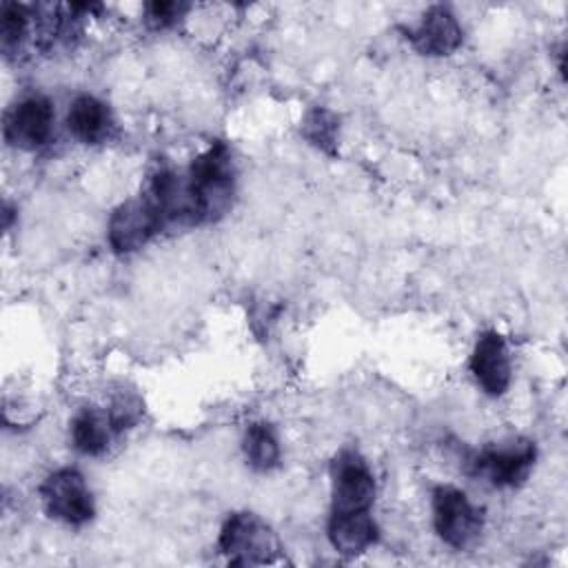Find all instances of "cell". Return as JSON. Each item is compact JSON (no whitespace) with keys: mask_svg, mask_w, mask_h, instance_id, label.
<instances>
[{"mask_svg":"<svg viewBox=\"0 0 568 568\" xmlns=\"http://www.w3.org/2000/svg\"><path fill=\"white\" fill-rule=\"evenodd\" d=\"M186 182L191 191L195 224L222 217L231 209L235 193L233 162L226 144L215 142L204 153H200L186 171Z\"/></svg>","mask_w":568,"mask_h":568,"instance_id":"cell-1","label":"cell"},{"mask_svg":"<svg viewBox=\"0 0 568 568\" xmlns=\"http://www.w3.org/2000/svg\"><path fill=\"white\" fill-rule=\"evenodd\" d=\"M220 550L231 564H271L280 555L273 528L253 513H233L220 530Z\"/></svg>","mask_w":568,"mask_h":568,"instance_id":"cell-2","label":"cell"},{"mask_svg":"<svg viewBox=\"0 0 568 568\" xmlns=\"http://www.w3.org/2000/svg\"><path fill=\"white\" fill-rule=\"evenodd\" d=\"M162 220L144 195L122 202L109 217V244L115 253H133L142 248L155 233Z\"/></svg>","mask_w":568,"mask_h":568,"instance_id":"cell-8","label":"cell"},{"mask_svg":"<svg viewBox=\"0 0 568 568\" xmlns=\"http://www.w3.org/2000/svg\"><path fill=\"white\" fill-rule=\"evenodd\" d=\"M242 448L251 468L266 473L280 462V444L268 424H251L244 433Z\"/></svg>","mask_w":568,"mask_h":568,"instance_id":"cell-14","label":"cell"},{"mask_svg":"<svg viewBox=\"0 0 568 568\" xmlns=\"http://www.w3.org/2000/svg\"><path fill=\"white\" fill-rule=\"evenodd\" d=\"M328 539L342 555H359L377 539V526L368 510L364 513H331Z\"/></svg>","mask_w":568,"mask_h":568,"instance_id":"cell-11","label":"cell"},{"mask_svg":"<svg viewBox=\"0 0 568 568\" xmlns=\"http://www.w3.org/2000/svg\"><path fill=\"white\" fill-rule=\"evenodd\" d=\"M4 140L13 149L36 151L53 133V106L44 95H29L16 102L4 115Z\"/></svg>","mask_w":568,"mask_h":568,"instance_id":"cell-7","label":"cell"},{"mask_svg":"<svg viewBox=\"0 0 568 568\" xmlns=\"http://www.w3.org/2000/svg\"><path fill=\"white\" fill-rule=\"evenodd\" d=\"M433 524L442 541L466 548L481 530V515L459 488L437 486L433 493Z\"/></svg>","mask_w":568,"mask_h":568,"instance_id":"cell-5","label":"cell"},{"mask_svg":"<svg viewBox=\"0 0 568 568\" xmlns=\"http://www.w3.org/2000/svg\"><path fill=\"white\" fill-rule=\"evenodd\" d=\"M0 38H2V51L9 55L11 51H16L27 31H29V13L24 7L16 4V2H7L2 4V11H0Z\"/></svg>","mask_w":568,"mask_h":568,"instance_id":"cell-16","label":"cell"},{"mask_svg":"<svg viewBox=\"0 0 568 568\" xmlns=\"http://www.w3.org/2000/svg\"><path fill=\"white\" fill-rule=\"evenodd\" d=\"M109 413V419H111V426L115 433H122L126 428H131L133 424H138L140 415H142V402L138 395L133 393H120L113 397L111 406L106 408Z\"/></svg>","mask_w":568,"mask_h":568,"instance_id":"cell-17","label":"cell"},{"mask_svg":"<svg viewBox=\"0 0 568 568\" xmlns=\"http://www.w3.org/2000/svg\"><path fill=\"white\" fill-rule=\"evenodd\" d=\"M333 513H364L375 499V479L362 455L342 450L333 462Z\"/></svg>","mask_w":568,"mask_h":568,"instance_id":"cell-6","label":"cell"},{"mask_svg":"<svg viewBox=\"0 0 568 568\" xmlns=\"http://www.w3.org/2000/svg\"><path fill=\"white\" fill-rule=\"evenodd\" d=\"M535 455L537 450L530 439L510 437L473 453L468 459V473L497 488L519 486L528 477Z\"/></svg>","mask_w":568,"mask_h":568,"instance_id":"cell-3","label":"cell"},{"mask_svg":"<svg viewBox=\"0 0 568 568\" xmlns=\"http://www.w3.org/2000/svg\"><path fill=\"white\" fill-rule=\"evenodd\" d=\"M415 49L424 55H448L462 44V27L448 7H430L410 31Z\"/></svg>","mask_w":568,"mask_h":568,"instance_id":"cell-10","label":"cell"},{"mask_svg":"<svg viewBox=\"0 0 568 568\" xmlns=\"http://www.w3.org/2000/svg\"><path fill=\"white\" fill-rule=\"evenodd\" d=\"M184 11V4H178V2H149L146 4V22L155 29H162V27H169L173 24Z\"/></svg>","mask_w":568,"mask_h":568,"instance_id":"cell-18","label":"cell"},{"mask_svg":"<svg viewBox=\"0 0 568 568\" xmlns=\"http://www.w3.org/2000/svg\"><path fill=\"white\" fill-rule=\"evenodd\" d=\"M111 433L115 430L111 426L109 413L93 406L82 408L71 422V442L75 450H80L82 455H91V457L102 455L109 448Z\"/></svg>","mask_w":568,"mask_h":568,"instance_id":"cell-13","label":"cell"},{"mask_svg":"<svg viewBox=\"0 0 568 568\" xmlns=\"http://www.w3.org/2000/svg\"><path fill=\"white\" fill-rule=\"evenodd\" d=\"M304 138L326 153H335L337 138V118L326 109H313L302 122Z\"/></svg>","mask_w":568,"mask_h":568,"instance_id":"cell-15","label":"cell"},{"mask_svg":"<svg viewBox=\"0 0 568 568\" xmlns=\"http://www.w3.org/2000/svg\"><path fill=\"white\" fill-rule=\"evenodd\" d=\"M109 106L93 95H78L67 113V126L71 135L84 144L102 142L111 131Z\"/></svg>","mask_w":568,"mask_h":568,"instance_id":"cell-12","label":"cell"},{"mask_svg":"<svg viewBox=\"0 0 568 568\" xmlns=\"http://www.w3.org/2000/svg\"><path fill=\"white\" fill-rule=\"evenodd\" d=\"M470 373L484 393L497 397L510 386V355L501 335L484 333L470 355Z\"/></svg>","mask_w":568,"mask_h":568,"instance_id":"cell-9","label":"cell"},{"mask_svg":"<svg viewBox=\"0 0 568 568\" xmlns=\"http://www.w3.org/2000/svg\"><path fill=\"white\" fill-rule=\"evenodd\" d=\"M40 497L44 510L69 526H82L95 513L91 490L75 468H60L51 473L40 486Z\"/></svg>","mask_w":568,"mask_h":568,"instance_id":"cell-4","label":"cell"}]
</instances>
